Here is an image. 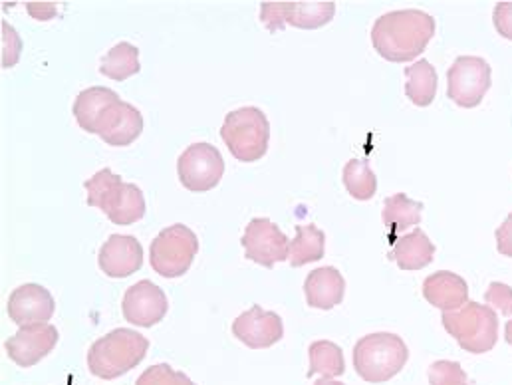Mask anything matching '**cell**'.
Masks as SVG:
<instances>
[{"label":"cell","instance_id":"6da1fadb","mask_svg":"<svg viewBox=\"0 0 512 385\" xmlns=\"http://www.w3.org/2000/svg\"><path fill=\"white\" fill-rule=\"evenodd\" d=\"M435 36L431 14L415 8L382 14L372 28V44L387 62H409L425 52Z\"/></svg>","mask_w":512,"mask_h":385},{"label":"cell","instance_id":"7a4b0ae2","mask_svg":"<svg viewBox=\"0 0 512 385\" xmlns=\"http://www.w3.org/2000/svg\"><path fill=\"white\" fill-rule=\"evenodd\" d=\"M84 187L88 191V205L104 211L114 225L128 227L145 217L147 205L141 189L133 183H124L108 167L88 179Z\"/></svg>","mask_w":512,"mask_h":385},{"label":"cell","instance_id":"3957f363","mask_svg":"<svg viewBox=\"0 0 512 385\" xmlns=\"http://www.w3.org/2000/svg\"><path fill=\"white\" fill-rule=\"evenodd\" d=\"M149 350V340L135 330L116 328L96 340L88 352V368L96 378L116 380L137 368Z\"/></svg>","mask_w":512,"mask_h":385},{"label":"cell","instance_id":"277c9868","mask_svg":"<svg viewBox=\"0 0 512 385\" xmlns=\"http://www.w3.org/2000/svg\"><path fill=\"white\" fill-rule=\"evenodd\" d=\"M354 370L368 384H384L395 378L409 360V350L397 334L376 332L354 346Z\"/></svg>","mask_w":512,"mask_h":385},{"label":"cell","instance_id":"5b68a950","mask_svg":"<svg viewBox=\"0 0 512 385\" xmlns=\"http://www.w3.org/2000/svg\"><path fill=\"white\" fill-rule=\"evenodd\" d=\"M443 328L469 354H487L499 340V318L495 308L467 302L459 310L443 312Z\"/></svg>","mask_w":512,"mask_h":385},{"label":"cell","instance_id":"8992f818","mask_svg":"<svg viewBox=\"0 0 512 385\" xmlns=\"http://www.w3.org/2000/svg\"><path fill=\"white\" fill-rule=\"evenodd\" d=\"M221 139L227 143L231 155L241 163H255L268 151L270 124L262 110L255 106L239 108L227 114Z\"/></svg>","mask_w":512,"mask_h":385},{"label":"cell","instance_id":"52a82bcc","mask_svg":"<svg viewBox=\"0 0 512 385\" xmlns=\"http://www.w3.org/2000/svg\"><path fill=\"white\" fill-rule=\"evenodd\" d=\"M199 253V239L187 225H171L163 229L149 247L151 268L163 278H179L187 274Z\"/></svg>","mask_w":512,"mask_h":385},{"label":"cell","instance_id":"ba28073f","mask_svg":"<svg viewBox=\"0 0 512 385\" xmlns=\"http://www.w3.org/2000/svg\"><path fill=\"white\" fill-rule=\"evenodd\" d=\"M177 175L187 191L207 193L221 183L225 175V159L215 145L199 141L179 155Z\"/></svg>","mask_w":512,"mask_h":385},{"label":"cell","instance_id":"9c48e42d","mask_svg":"<svg viewBox=\"0 0 512 385\" xmlns=\"http://www.w3.org/2000/svg\"><path fill=\"white\" fill-rule=\"evenodd\" d=\"M493 84V70L479 56H459L447 72V96L459 108H477Z\"/></svg>","mask_w":512,"mask_h":385},{"label":"cell","instance_id":"30bf717a","mask_svg":"<svg viewBox=\"0 0 512 385\" xmlns=\"http://www.w3.org/2000/svg\"><path fill=\"white\" fill-rule=\"evenodd\" d=\"M336 14V2H262L260 20L270 32L282 30L286 24L316 30L326 26Z\"/></svg>","mask_w":512,"mask_h":385},{"label":"cell","instance_id":"8fae6325","mask_svg":"<svg viewBox=\"0 0 512 385\" xmlns=\"http://www.w3.org/2000/svg\"><path fill=\"white\" fill-rule=\"evenodd\" d=\"M58 330L52 324L38 322L20 326V330L4 342L8 358L20 368H32L44 360L58 344Z\"/></svg>","mask_w":512,"mask_h":385},{"label":"cell","instance_id":"7c38bea8","mask_svg":"<svg viewBox=\"0 0 512 385\" xmlns=\"http://www.w3.org/2000/svg\"><path fill=\"white\" fill-rule=\"evenodd\" d=\"M245 258L260 266L272 268L276 262L288 260L290 241L270 219H253L243 235Z\"/></svg>","mask_w":512,"mask_h":385},{"label":"cell","instance_id":"4fadbf2b","mask_svg":"<svg viewBox=\"0 0 512 385\" xmlns=\"http://www.w3.org/2000/svg\"><path fill=\"white\" fill-rule=\"evenodd\" d=\"M122 310L124 318L133 326L151 328L165 318L169 302L165 292L157 284H153L151 280H139L128 288Z\"/></svg>","mask_w":512,"mask_h":385},{"label":"cell","instance_id":"5bb4252c","mask_svg":"<svg viewBox=\"0 0 512 385\" xmlns=\"http://www.w3.org/2000/svg\"><path fill=\"white\" fill-rule=\"evenodd\" d=\"M233 334L249 348L264 350L274 346L284 336L282 318L276 312L264 310L258 304L237 316L233 322Z\"/></svg>","mask_w":512,"mask_h":385},{"label":"cell","instance_id":"9a60e30c","mask_svg":"<svg viewBox=\"0 0 512 385\" xmlns=\"http://www.w3.org/2000/svg\"><path fill=\"white\" fill-rule=\"evenodd\" d=\"M8 316L14 324L26 326V324H38L48 322L56 310V302L40 284H22L18 286L10 298H8Z\"/></svg>","mask_w":512,"mask_h":385},{"label":"cell","instance_id":"2e32d148","mask_svg":"<svg viewBox=\"0 0 512 385\" xmlns=\"http://www.w3.org/2000/svg\"><path fill=\"white\" fill-rule=\"evenodd\" d=\"M98 264L110 278H128L143 266V247L135 237L112 235L100 249Z\"/></svg>","mask_w":512,"mask_h":385},{"label":"cell","instance_id":"e0dca14e","mask_svg":"<svg viewBox=\"0 0 512 385\" xmlns=\"http://www.w3.org/2000/svg\"><path fill=\"white\" fill-rule=\"evenodd\" d=\"M143 116L128 102H116L102 118L98 133L112 147H128L143 131Z\"/></svg>","mask_w":512,"mask_h":385},{"label":"cell","instance_id":"ac0fdd59","mask_svg":"<svg viewBox=\"0 0 512 385\" xmlns=\"http://www.w3.org/2000/svg\"><path fill=\"white\" fill-rule=\"evenodd\" d=\"M304 294L310 308L332 310L342 304L346 294V280L334 266H322L312 270L304 282Z\"/></svg>","mask_w":512,"mask_h":385},{"label":"cell","instance_id":"d6986e66","mask_svg":"<svg viewBox=\"0 0 512 385\" xmlns=\"http://www.w3.org/2000/svg\"><path fill=\"white\" fill-rule=\"evenodd\" d=\"M423 296L431 306H437L443 312H453L469 302V284L455 272L439 270L425 278Z\"/></svg>","mask_w":512,"mask_h":385},{"label":"cell","instance_id":"ffe728a7","mask_svg":"<svg viewBox=\"0 0 512 385\" xmlns=\"http://www.w3.org/2000/svg\"><path fill=\"white\" fill-rule=\"evenodd\" d=\"M122 98L104 86H94L78 94L74 102V118L78 126L88 133H98V126L106 112Z\"/></svg>","mask_w":512,"mask_h":385},{"label":"cell","instance_id":"44dd1931","mask_svg":"<svg viewBox=\"0 0 512 385\" xmlns=\"http://www.w3.org/2000/svg\"><path fill=\"white\" fill-rule=\"evenodd\" d=\"M435 257V245L429 237L417 227L413 233L395 239L389 258L401 270H421L429 266Z\"/></svg>","mask_w":512,"mask_h":385},{"label":"cell","instance_id":"7402d4cb","mask_svg":"<svg viewBox=\"0 0 512 385\" xmlns=\"http://www.w3.org/2000/svg\"><path fill=\"white\" fill-rule=\"evenodd\" d=\"M405 94L411 104L427 108L437 94V72L427 60H417L405 68Z\"/></svg>","mask_w":512,"mask_h":385},{"label":"cell","instance_id":"603a6c76","mask_svg":"<svg viewBox=\"0 0 512 385\" xmlns=\"http://www.w3.org/2000/svg\"><path fill=\"white\" fill-rule=\"evenodd\" d=\"M310 356V370L306 378H326V380H336L346 372V362H344V352L338 344L330 340H318L312 342L308 348Z\"/></svg>","mask_w":512,"mask_h":385},{"label":"cell","instance_id":"cb8c5ba5","mask_svg":"<svg viewBox=\"0 0 512 385\" xmlns=\"http://www.w3.org/2000/svg\"><path fill=\"white\" fill-rule=\"evenodd\" d=\"M421 211L423 203L409 199L405 193H395L384 201L382 221L385 227H389V237L393 239L395 233L405 231L409 227H417L421 223Z\"/></svg>","mask_w":512,"mask_h":385},{"label":"cell","instance_id":"d4e9b609","mask_svg":"<svg viewBox=\"0 0 512 385\" xmlns=\"http://www.w3.org/2000/svg\"><path fill=\"white\" fill-rule=\"evenodd\" d=\"M326 253V235L316 225H298L296 237L290 241L288 260L290 266L298 268L308 262L324 258Z\"/></svg>","mask_w":512,"mask_h":385},{"label":"cell","instance_id":"484cf974","mask_svg":"<svg viewBox=\"0 0 512 385\" xmlns=\"http://www.w3.org/2000/svg\"><path fill=\"white\" fill-rule=\"evenodd\" d=\"M139 50L129 42H120L102 58L100 72L116 82H126L131 76L139 74Z\"/></svg>","mask_w":512,"mask_h":385},{"label":"cell","instance_id":"4316f807","mask_svg":"<svg viewBox=\"0 0 512 385\" xmlns=\"http://www.w3.org/2000/svg\"><path fill=\"white\" fill-rule=\"evenodd\" d=\"M344 185L358 201H370L378 191L376 173L364 159H350L344 167Z\"/></svg>","mask_w":512,"mask_h":385},{"label":"cell","instance_id":"83f0119b","mask_svg":"<svg viewBox=\"0 0 512 385\" xmlns=\"http://www.w3.org/2000/svg\"><path fill=\"white\" fill-rule=\"evenodd\" d=\"M135 385H197L187 374L175 372L169 364H155L147 368Z\"/></svg>","mask_w":512,"mask_h":385},{"label":"cell","instance_id":"f1b7e54d","mask_svg":"<svg viewBox=\"0 0 512 385\" xmlns=\"http://www.w3.org/2000/svg\"><path fill=\"white\" fill-rule=\"evenodd\" d=\"M429 384L431 385H469V378L459 362L439 360L429 368Z\"/></svg>","mask_w":512,"mask_h":385},{"label":"cell","instance_id":"f546056e","mask_svg":"<svg viewBox=\"0 0 512 385\" xmlns=\"http://www.w3.org/2000/svg\"><path fill=\"white\" fill-rule=\"evenodd\" d=\"M22 40L16 30L2 20V68H12L20 60Z\"/></svg>","mask_w":512,"mask_h":385},{"label":"cell","instance_id":"4dcf8cb0","mask_svg":"<svg viewBox=\"0 0 512 385\" xmlns=\"http://www.w3.org/2000/svg\"><path fill=\"white\" fill-rule=\"evenodd\" d=\"M485 302L491 304V308H499L501 314L512 316V288L505 282H491L485 292Z\"/></svg>","mask_w":512,"mask_h":385},{"label":"cell","instance_id":"1f68e13d","mask_svg":"<svg viewBox=\"0 0 512 385\" xmlns=\"http://www.w3.org/2000/svg\"><path fill=\"white\" fill-rule=\"evenodd\" d=\"M493 22H495V28L497 32L512 40V2H499L493 10Z\"/></svg>","mask_w":512,"mask_h":385},{"label":"cell","instance_id":"d6a6232c","mask_svg":"<svg viewBox=\"0 0 512 385\" xmlns=\"http://www.w3.org/2000/svg\"><path fill=\"white\" fill-rule=\"evenodd\" d=\"M497 249L503 257L512 258V213L497 229Z\"/></svg>","mask_w":512,"mask_h":385},{"label":"cell","instance_id":"836d02e7","mask_svg":"<svg viewBox=\"0 0 512 385\" xmlns=\"http://www.w3.org/2000/svg\"><path fill=\"white\" fill-rule=\"evenodd\" d=\"M26 10L36 20H50L56 16V6L52 2H28Z\"/></svg>","mask_w":512,"mask_h":385},{"label":"cell","instance_id":"e575fe53","mask_svg":"<svg viewBox=\"0 0 512 385\" xmlns=\"http://www.w3.org/2000/svg\"><path fill=\"white\" fill-rule=\"evenodd\" d=\"M314 385H346L342 384V382H338V380H326V378H320L318 382Z\"/></svg>","mask_w":512,"mask_h":385},{"label":"cell","instance_id":"d590c367","mask_svg":"<svg viewBox=\"0 0 512 385\" xmlns=\"http://www.w3.org/2000/svg\"><path fill=\"white\" fill-rule=\"evenodd\" d=\"M505 338H507V342L512 346V320L511 322H507V328H505Z\"/></svg>","mask_w":512,"mask_h":385}]
</instances>
